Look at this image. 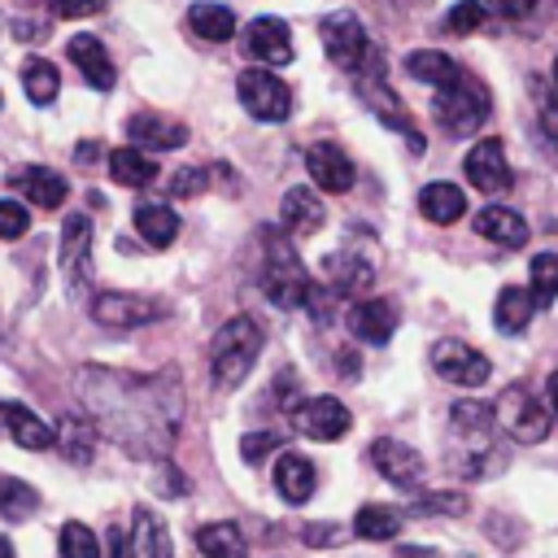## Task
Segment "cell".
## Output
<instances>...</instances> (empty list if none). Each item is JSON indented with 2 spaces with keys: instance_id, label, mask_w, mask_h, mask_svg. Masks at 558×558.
<instances>
[{
  "instance_id": "obj_1",
  "label": "cell",
  "mask_w": 558,
  "mask_h": 558,
  "mask_svg": "<svg viewBox=\"0 0 558 558\" xmlns=\"http://www.w3.org/2000/svg\"><path fill=\"white\" fill-rule=\"evenodd\" d=\"M74 392L87 405V418L100 436L122 445L135 458H166L179 418H183V388L179 371H113V366H83L74 371Z\"/></svg>"
},
{
  "instance_id": "obj_2",
  "label": "cell",
  "mask_w": 558,
  "mask_h": 558,
  "mask_svg": "<svg viewBox=\"0 0 558 558\" xmlns=\"http://www.w3.org/2000/svg\"><path fill=\"white\" fill-rule=\"evenodd\" d=\"M257 353H262V327L248 318V314H235L227 318L214 340H209V371H214V384L218 388H240L248 379V371L257 366Z\"/></svg>"
},
{
  "instance_id": "obj_3",
  "label": "cell",
  "mask_w": 558,
  "mask_h": 558,
  "mask_svg": "<svg viewBox=\"0 0 558 558\" xmlns=\"http://www.w3.org/2000/svg\"><path fill=\"white\" fill-rule=\"evenodd\" d=\"M262 240H266V248H262V292H266V301L279 305V310L305 305V296L314 288V275L305 270V262L296 257V248L283 235L262 231Z\"/></svg>"
},
{
  "instance_id": "obj_4",
  "label": "cell",
  "mask_w": 558,
  "mask_h": 558,
  "mask_svg": "<svg viewBox=\"0 0 558 558\" xmlns=\"http://www.w3.org/2000/svg\"><path fill=\"white\" fill-rule=\"evenodd\" d=\"M432 113H436V122H440L445 135H453V140L475 135L484 126V118H488V87L480 78H471V74L458 70L453 83L436 87Z\"/></svg>"
},
{
  "instance_id": "obj_5",
  "label": "cell",
  "mask_w": 558,
  "mask_h": 558,
  "mask_svg": "<svg viewBox=\"0 0 558 558\" xmlns=\"http://www.w3.org/2000/svg\"><path fill=\"white\" fill-rule=\"evenodd\" d=\"M493 423H501L506 427V436L510 440H519V445H536V440H545L549 436V410L527 392V388H519V384H510L493 405Z\"/></svg>"
},
{
  "instance_id": "obj_6",
  "label": "cell",
  "mask_w": 558,
  "mask_h": 558,
  "mask_svg": "<svg viewBox=\"0 0 558 558\" xmlns=\"http://www.w3.org/2000/svg\"><path fill=\"white\" fill-rule=\"evenodd\" d=\"M235 96H240L244 113L257 118V122H283V118L292 113V92H288V83H283L275 70H266V65L244 70V74L235 78Z\"/></svg>"
},
{
  "instance_id": "obj_7",
  "label": "cell",
  "mask_w": 558,
  "mask_h": 558,
  "mask_svg": "<svg viewBox=\"0 0 558 558\" xmlns=\"http://www.w3.org/2000/svg\"><path fill=\"white\" fill-rule=\"evenodd\" d=\"M318 35H323L327 57H331L340 70H349V74H357L371 57H379V52L371 48V39H366L362 22H357V17H349V13H331V17H323Z\"/></svg>"
},
{
  "instance_id": "obj_8",
  "label": "cell",
  "mask_w": 558,
  "mask_h": 558,
  "mask_svg": "<svg viewBox=\"0 0 558 558\" xmlns=\"http://www.w3.org/2000/svg\"><path fill=\"white\" fill-rule=\"evenodd\" d=\"M288 418L310 440H340L349 432V423H353L340 397H305V401H296L288 410Z\"/></svg>"
},
{
  "instance_id": "obj_9",
  "label": "cell",
  "mask_w": 558,
  "mask_h": 558,
  "mask_svg": "<svg viewBox=\"0 0 558 558\" xmlns=\"http://www.w3.org/2000/svg\"><path fill=\"white\" fill-rule=\"evenodd\" d=\"M161 314H166L161 301L135 296V292H100L92 301V318L100 327H144V323H157Z\"/></svg>"
},
{
  "instance_id": "obj_10",
  "label": "cell",
  "mask_w": 558,
  "mask_h": 558,
  "mask_svg": "<svg viewBox=\"0 0 558 558\" xmlns=\"http://www.w3.org/2000/svg\"><path fill=\"white\" fill-rule=\"evenodd\" d=\"M432 371L440 379H449V384L475 388V384L488 379V357L480 349L462 344V340H440V344H432Z\"/></svg>"
},
{
  "instance_id": "obj_11",
  "label": "cell",
  "mask_w": 558,
  "mask_h": 558,
  "mask_svg": "<svg viewBox=\"0 0 558 558\" xmlns=\"http://www.w3.org/2000/svg\"><path fill=\"white\" fill-rule=\"evenodd\" d=\"M371 466L384 475V480H392L397 488H414L418 480H423V458H418V449H410L405 440H392V436H379V440H371Z\"/></svg>"
},
{
  "instance_id": "obj_12",
  "label": "cell",
  "mask_w": 558,
  "mask_h": 558,
  "mask_svg": "<svg viewBox=\"0 0 558 558\" xmlns=\"http://www.w3.org/2000/svg\"><path fill=\"white\" fill-rule=\"evenodd\" d=\"M244 52L262 65H288L292 61V31L279 17H253L244 26Z\"/></svg>"
},
{
  "instance_id": "obj_13",
  "label": "cell",
  "mask_w": 558,
  "mask_h": 558,
  "mask_svg": "<svg viewBox=\"0 0 558 558\" xmlns=\"http://www.w3.org/2000/svg\"><path fill=\"white\" fill-rule=\"evenodd\" d=\"M305 170H310L314 187H323V192H349V187H353V161H349V153H344L336 140L310 144Z\"/></svg>"
},
{
  "instance_id": "obj_14",
  "label": "cell",
  "mask_w": 558,
  "mask_h": 558,
  "mask_svg": "<svg viewBox=\"0 0 558 558\" xmlns=\"http://www.w3.org/2000/svg\"><path fill=\"white\" fill-rule=\"evenodd\" d=\"M462 170H466L471 187H480V192H506V187H510L506 144H501V140H493V135H488V140H480V144L466 153Z\"/></svg>"
},
{
  "instance_id": "obj_15",
  "label": "cell",
  "mask_w": 558,
  "mask_h": 558,
  "mask_svg": "<svg viewBox=\"0 0 558 558\" xmlns=\"http://www.w3.org/2000/svg\"><path fill=\"white\" fill-rule=\"evenodd\" d=\"M61 270L70 275V283L78 288L92 275V222L87 214H65L61 222Z\"/></svg>"
},
{
  "instance_id": "obj_16",
  "label": "cell",
  "mask_w": 558,
  "mask_h": 558,
  "mask_svg": "<svg viewBox=\"0 0 558 558\" xmlns=\"http://www.w3.org/2000/svg\"><path fill=\"white\" fill-rule=\"evenodd\" d=\"M126 135H131V148H140V153H166V148L187 144V126L174 118H161V113H135L126 122Z\"/></svg>"
},
{
  "instance_id": "obj_17",
  "label": "cell",
  "mask_w": 558,
  "mask_h": 558,
  "mask_svg": "<svg viewBox=\"0 0 558 558\" xmlns=\"http://www.w3.org/2000/svg\"><path fill=\"white\" fill-rule=\"evenodd\" d=\"M344 318H349V331H353L362 344H384V340H392V331H397V305L384 301V296L357 301Z\"/></svg>"
},
{
  "instance_id": "obj_18",
  "label": "cell",
  "mask_w": 558,
  "mask_h": 558,
  "mask_svg": "<svg viewBox=\"0 0 558 558\" xmlns=\"http://www.w3.org/2000/svg\"><path fill=\"white\" fill-rule=\"evenodd\" d=\"M9 183H13L31 205H39V209H61L65 196H70V183H65L57 170H48V166H22V170L9 174Z\"/></svg>"
},
{
  "instance_id": "obj_19",
  "label": "cell",
  "mask_w": 558,
  "mask_h": 558,
  "mask_svg": "<svg viewBox=\"0 0 558 558\" xmlns=\"http://www.w3.org/2000/svg\"><path fill=\"white\" fill-rule=\"evenodd\" d=\"M314 484H318L314 462L305 453H296V449H279V462H275V488H279V497L288 506H301V501L314 497Z\"/></svg>"
},
{
  "instance_id": "obj_20",
  "label": "cell",
  "mask_w": 558,
  "mask_h": 558,
  "mask_svg": "<svg viewBox=\"0 0 558 558\" xmlns=\"http://www.w3.org/2000/svg\"><path fill=\"white\" fill-rule=\"evenodd\" d=\"M65 52H70V61L78 65V74L87 78V87H96V92H109V87H113L118 70H113V61H109V52H105V44H100L96 35H74V39L65 44Z\"/></svg>"
},
{
  "instance_id": "obj_21",
  "label": "cell",
  "mask_w": 558,
  "mask_h": 558,
  "mask_svg": "<svg viewBox=\"0 0 558 558\" xmlns=\"http://www.w3.org/2000/svg\"><path fill=\"white\" fill-rule=\"evenodd\" d=\"M323 275H327V292H331V296H349V292L371 288L375 266H371L366 257H357L353 248H340V253H331V257L323 262Z\"/></svg>"
},
{
  "instance_id": "obj_22",
  "label": "cell",
  "mask_w": 558,
  "mask_h": 558,
  "mask_svg": "<svg viewBox=\"0 0 558 558\" xmlns=\"http://www.w3.org/2000/svg\"><path fill=\"white\" fill-rule=\"evenodd\" d=\"M279 218H283V227L292 235H314L327 222V209L314 196V187H288L283 192V205H279Z\"/></svg>"
},
{
  "instance_id": "obj_23",
  "label": "cell",
  "mask_w": 558,
  "mask_h": 558,
  "mask_svg": "<svg viewBox=\"0 0 558 558\" xmlns=\"http://www.w3.org/2000/svg\"><path fill=\"white\" fill-rule=\"evenodd\" d=\"M475 231H480L484 240L501 244V248L527 244V222H523V214H514V209H506V205H484V209L475 214Z\"/></svg>"
},
{
  "instance_id": "obj_24",
  "label": "cell",
  "mask_w": 558,
  "mask_h": 558,
  "mask_svg": "<svg viewBox=\"0 0 558 558\" xmlns=\"http://www.w3.org/2000/svg\"><path fill=\"white\" fill-rule=\"evenodd\" d=\"M0 423H4V432H9L22 449H48V445H52V427H48L31 405L0 401Z\"/></svg>"
},
{
  "instance_id": "obj_25",
  "label": "cell",
  "mask_w": 558,
  "mask_h": 558,
  "mask_svg": "<svg viewBox=\"0 0 558 558\" xmlns=\"http://www.w3.org/2000/svg\"><path fill=\"white\" fill-rule=\"evenodd\" d=\"M126 545H131V558H174L170 532H166V523H161L148 506H140V510H135V523H131Z\"/></svg>"
},
{
  "instance_id": "obj_26",
  "label": "cell",
  "mask_w": 558,
  "mask_h": 558,
  "mask_svg": "<svg viewBox=\"0 0 558 558\" xmlns=\"http://www.w3.org/2000/svg\"><path fill=\"white\" fill-rule=\"evenodd\" d=\"M418 214H423L427 222H436V227H449V222H458V218L466 214V196H462V187H453V183H427V187L418 192Z\"/></svg>"
},
{
  "instance_id": "obj_27",
  "label": "cell",
  "mask_w": 558,
  "mask_h": 558,
  "mask_svg": "<svg viewBox=\"0 0 558 558\" xmlns=\"http://www.w3.org/2000/svg\"><path fill=\"white\" fill-rule=\"evenodd\" d=\"M135 231H140L153 248H166V244H174V235H179V214H174L170 205H161V201H144V205H135Z\"/></svg>"
},
{
  "instance_id": "obj_28",
  "label": "cell",
  "mask_w": 558,
  "mask_h": 558,
  "mask_svg": "<svg viewBox=\"0 0 558 558\" xmlns=\"http://www.w3.org/2000/svg\"><path fill=\"white\" fill-rule=\"evenodd\" d=\"M532 314H536V305H532L527 288H514V283H510V288H501V292H497L493 323H497V331H501V336H519V331H527Z\"/></svg>"
},
{
  "instance_id": "obj_29",
  "label": "cell",
  "mask_w": 558,
  "mask_h": 558,
  "mask_svg": "<svg viewBox=\"0 0 558 558\" xmlns=\"http://www.w3.org/2000/svg\"><path fill=\"white\" fill-rule=\"evenodd\" d=\"M52 445L70 458V462H92V449H96V427L92 418H78V414H65L57 427H52Z\"/></svg>"
},
{
  "instance_id": "obj_30",
  "label": "cell",
  "mask_w": 558,
  "mask_h": 558,
  "mask_svg": "<svg viewBox=\"0 0 558 558\" xmlns=\"http://www.w3.org/2000/svg\"><path fill=\"white\" fill-rule=\"evenodd\" d=\"M187 26H192L201 39H209V44H227V39L235 35V13H231L227 4L196 0V4L187 9Z\"/></svg>"
},
{
  "instance_id": "obj_31",
  "label": "cell",
  "mask_w": 558,
  "mask_h": 558,
  "mask_svg": "<svg viewBox=\"0 0 558 558\" xmlns=\"http://www.w3.org/2000/svg\"><path fill=\"white\" fill-rule=\"evenodd\" d=\"M401 527H405V514L397 506H384V501H371L353 514V532L362 541H392V536H401Z\"/></svg>"
},
{
  "instance_id": "obj_32",
  "label": "cell",
  "mask_w": 558,
  "mask_h": 558,
  "mask_svg": "<svg viewBox=\"0 0 558 558\" xmlns=\"http://www.w3.org/2000/svg\"><path fill=\"white\" fill-rule=\"evenodd\" d=\"M109 174H113V183H122V187H148L153 179H157V161L148 157V153H140V148H113L109 153Z\"/></svg>"
},
{
  "instance_id": "obj_33",
  "label": "cell",
  "mask_w": 558,
  "mask_h": 558,
  "mask_svg": "<svg viewBox=\"0 0 558 558\" xmlns=\"http://www.w3.org/2000/svg\"><path fill=\"white\" fill-rule=\"evenodd\" d=\"M196 545H201V554H205V558H248L244 532H240L235 523H227V519L196 527Z\"/></svg>"
},
{
  "instance_id": "obj_34",
  "label": "cell",
  "mask_w": 558,
  "mask_h": 558,
  "mask_svg": "<svg viewBox=\"0 0 558 558\" xmlns=\"http://www.w3.org/2000/svg\"><path fill=\"white\" fill-rule=\"evenodd\" d=\"M22 87H26V100H31V105H52L57 92H61V74H57L52 61L31 57V61L22 65Z\"/></svg>"
},
{
  "instance_id": "obj_35",
  "label": "cell",
  "mask_w": 558,
  "mask_h": 558,
  "mask_svg": "<svg viewBox=\"0 0 558 558\" xmlns=\"http://www.w3.org/2000/svg\"><path fill=\"white\" fill-rule=\"evenodd\" d=\"M527 296L532 305H554L558 301V253H536L527 270Z\"/></svg>"
},
{
  "instance_id": "obj_36",
  "label": "cell",
  "mask_w": 558,
  "mask_h": 558,
  "mask_svg": "<svg viewBox=\"0 0 558 558\" xmlns=\"http://www.w3.org/2000/svg\"><path fill=\"white\" fill-rule=\"evenodd\" d=\"M405 70H410L418 83H432V87H445V83H453V74H458V65H453L445 52H436V48L410 52V57H405Z\"/></svg>"
},
{
  "instance_id": "obj_37",
  "label": "cell",
  "mask_w": 558,
  "mask_h": 558,
  "mask_svg": "<svg viewBox=\"0 0 558 558\" xmlns=\"http://www.w3.org/2000/svg\"><path fill=\"white\" fill-rule=\"evenodd\" d=\"M39 510V493L26 480H0V519L22 523Z\"/></svg>"
},
{
  "instance_id": "obj_38",
  "label": "cell",
  "mask_w": 558,
  "mask_h": 558,
  "mask_svg": "<svg viewBox=\"0 0 558 558\" xmlns=\"http://www.w3.org/2000/svg\"><path fill=\"white\" fill-rule=\"evenodd\" d=\"M57 549H61V558H100V541H96V532H92L87 523H78V519L61 523Z\"/></svg>"
},
{
  "instance_id": "obj_39",
  "label": "cell",
  "mask_w": 558,
  "mask_h": 558,
  "mask_svg": "<svg viewBox=\"0 0 558 558\" xmlns=\"http://www.w3.org/2000/svg\"><path fill=\"white\" fill-rule=\"evenodd\" d=\"M484 17H488V4L484 0H458L449 9V17H445V31L449 35H471V31L484 26Z\"/></svg>"
},
{
  "instance_id": "obj_40",
  "label": "cell",
  "mask_w": 558,
  "mask_h": 558,
  "mask_svg": "<svg viewBox=\"0 0 558 558\" xmlns=\"http://www.w3.org/2000/svg\"><path fill=\"white\" fill-rule=\"evenodd\" d=\"M432 510H440V514H462L466 510V497L462 493H432V497H414V506H410V514H432Z\"/></svg>"
},
{
  "instance_id": "obj_41",
  "label": "cell",
  "mask_w": 558,
  "mask_h": 558,
  "mask_svg": "<svg viewBox=\"0 0 558 558\" xmlns=\"http://www.w3.org/2000/svg\"><path fill=\"white\" fill-rule=\"evenodd\" d=\"M532 87H536V118H541V131H545V140H558V100H554V92H549L541 78H532Z\"/></svg>"
},
{
  "instance_id": "obj_42",
  "label": "cell",
  "mask_w": 558,
  "mask_h": 558,
  "mask_svg": "<svg viewBox=\"0 0 558 558\" xmlns=\"http://www.w3.org/2000/svg\"><path fill=\"white\" fill-rule=\"evenodd\" d=\"M26 227H31L26 205L22 201H0V240H17V235H26Z\"/></svg>"
},
{
  "instance_id": "obj_43",
  "label": "cell",
  "mask_w": 558,
  "mask_h": 558,
  "mask_svg": "<svg viewBox=\"0 0 558 558\" xmlns=\"http://www.w3.org/2000/svg\"><path fill=\"white\" fill-rule=\"evenodd\" d=\"M266 453H279V436H275V432H248V436L240 440V458H244V462H262Z\"/></svg>"
},
{
  "instance_id": "obj_44",
  "label": "cell",
  "mask_w": 558,
  "mask_h": 558,
  "mask_svg": "<svg viewBox=\"0 0 558 558\" xmlns=\"http://www.w3.org/2000/svg\"><path fill=\"white\" fill-rule=\"evenodd\" d=\"M205 183H209V170L187 166V170H179V174L170 179V192H174V196H196V192H205Z\"/></svg>"
},
{
  "instance_id": "obj_45",
  "label": "cell",
  "mask_w": 558,
  "mask_h": 558,
  "mask_svg": "<svg viewBox=\"0 0 558 558\" xmlns=\"http://www.w3.org/2000/svg\"><path fill=\"white\" fill-rule=\"evenodd\" d=\"M52 9H57L61 17H92V13L105 9V0H52Z\"/></svg>"
},
{
  "instance_id": "obj_46",
  "label": "cell",
  "mask_w": 558,
  "mask_h": 558,
  "mask_svg": "<svg viewBox=\"0 0 558 558\" xmlns=\"http://www.w3.org/2000/svg\"><path fill=\"white\" fill-rule=\"evenodd\" d=\"M301 536H305V545H336L344 536V527H336V523H310Z\"/></svg>"
},
{
  "instance_id": "obj_47",
  "label": "cell",
  "mask_w": 558,
  "mask_h": 558,
  "mask_svg": "<svg viewBox=\"0 0 558 558\" xmlns=\"http://www.w3.org/2000/svg\"><path fill=\"white\" fill-rule=\"evenodd\" d=\"M501 17H527L532 9H536V0H488Z\"/></svg>"
},
{
  "instance_id": "obj_48",
  "label": "cell",
  "mask_w": 558,
  "mask_h": 558,
  "mask_svg": "<svg viewBox=\"0 0 558 558\" xmlns=\"http://www.w3.org/2000/svg\"><path fill=\"white\" fill-rule=\"evenodd\" d=\"M109 558H131V545H126L122 527H113V532H109Z\"/></svg>"
},
{
  "instance_id": "obj_49",
  "label": "cell",
  "mask_w": 558,
  "mask_h": 558,
  "mask_svg": "<svg viewBox=\"0 0 558 558\" xmlns=\"http://www.w3.org/2000/svg\"><path fill=\"white\" fill-rule=\"evenodd\" d=\"M545 397H549V405H545V410H554V414H558V371L545 379Z\"/></svg>"
},
{
  "instance_id": "obj_50",
  "label": "cell",
  "mask_w": 558,
  "mask_h": 558,
  "mask_svg": "<svg viewBox=\"0 0 558 558\" xmlns=\"http://www.w3.org/2000/svg\"><path fill=\"white\" fill-rule=\"evenodd\" d=\"M96 153H100V144H78L74 148V161H96Z\"/></svg>"
},
{
  "instance_id": "obj_51",
  "label": "cell",
  "mask_w": 558,
  "mask_h": 558,
  "mask_svg": "<svg viewBox=\"0 0 558 558\" xmlns=\"http://www.w3.org/2000/svg\"><path fill=\"white\" fill-rule=\"evenodd\" d=\"M401 558H436V554H432V549H405Z\"/></svg>"
},
{
  "instance_id": "obj_52",
  "label": "cell",
  "mask_w": 558,
  "mask_h": 558,
  "mask_svg": "<svg viewBox=\"0 0 558 558\" xmlns=\"http://www.w3.org/2000/svg\"><path fill=\"white\" fill-rule=\"evenodd\" d=\"M0 558H13V545H9V536H0Z\"/></svg>"
},
{
  "instance_id": "obj_53",
  "label": "cell",
  "mask_w": 558,
  "mask_h": 558,
  "mask_svg": "<svg viewBox=\"0 0 558 558\" xmlns=\"http://www.w3.org/2000/svg\"><path fill=\"white\" fill-rule=\"evenodd\" d=\"M554 92H558V61H554Z\"/></svg>"
}]
</instances>
